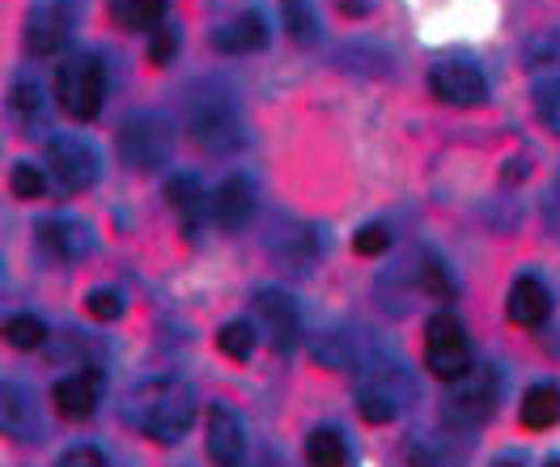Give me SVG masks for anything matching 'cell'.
Segmentation results:
<instances>
[{
	"instance_id": "1",
	"label": "cell",
	"mask_w": 560,
	"mask_h": 467,
	"mask_svg": "<svg viewBox=\"0 0 560 467\" xmlns=\"http://www.w3.org/2000/svg\"><path fill=\"white\" fill-rule=\"evenodd\" d=\"M132 421L158 442H178L196 421V396L178 378H149L132 392Z\"/></svg>"
},
{
	"instance_id": "2",
	"label": "cell",
	"mask_w": 560,
	"mask_h": 467,
	"mask_svg": "<svg viewBox=\"0 0 560 467\" xmlns=\"http://www.w3.org/2000/svg\"><path fill=\"white\" fill-rule=\"evenodd\" d=\"M187 132L191 141L200 144L212 157H225V153H238L246 144V119L243 107L221 94V90H209V94H196L191 107H187Z\"/></svg>"
},
{
	"instance_id": "3",
	"label": "cell",
	"mask_w": 560,
	"mask_h": 467,
	"mask_svg": "<svg viewBox=\"0 0 560 467\" xmlns=\"http://www.w3.org/2000/svg\"><path fill=\"white\" fill-rule=\"evenodd\" d=\"M171 153H175V128L166 115L140 110L119 124V157L132 171H158L171 162Z\"/></svg>"
},
{
	"instance_id": "4",
	"label": "cell",
	"mask_w": 560,
	"mask_h": 467,
	"mask_svg": "<svg viewBox=\"0 0 560 467\" xmlns=\"http://www.w3.org/2000/svg\"><path fill=\"white\" fill-rule=\"evenodd\" d=\"M56 98L72 119H98L106 98V69L98 56H72L56 72Z\"/></svg>"
},
{
	"instance_id": "5",
	"label": "cell",
	"mask_w": 560,
	"mask_h": 467,
	"mask_svg": "<svg viewBox=\"0 0 560 467\" xmlns=\"http://www.w3.org/2000/svg\"><path fill=\"white\" fill-rule=\"evenodd\" d=\"M497 392H501V378L492 365H471L463 378L451 383L446 392V421L458 425V430H476L492 417V404H497Z\"/></svg>"
},
{
	"instance_id": "6",
	"label": "cell",
	"mask_w": 560,
	"mask_h": 467,
	"mask_svg": "<svg viewBox=\"0 0 560 467\" xmlns=\"http://www.w3.org/2000/svg\"><path fill=\"white\" fill-rule=\"evenodd\" d=\"M424 370L442 383H455L471 370V345L455 315H433L424 324Z\"/></svg>"
},
{
	"instance_id": "7",
	"label": "cell",
	"mask_w": 560,
	"mask_h": 467,
	"mask_svg": "<svg viewBox=\"0 0 560 467\" xmlns=\"http://www.w3.org/2000/svg\"><path fill=\"white\" fill-rule=\"evenodd\" d=\"M77 17H81V4L77 0H43L31 9L26 17V51L31 56H56L69 47L72 31H77Z\"/></svg>"
},
{
	"instance_id": "8",
	"label": "cell",
	"mask_w": 560,
	"mask_h": 467,
	"mask_svg": "<svg viewBox=\"0 0 560 467\" xmlns=\"http://www.w3.org/2000/svg\"><path fill=\"white\" fill-rule=\"evenodd\" d=\"M429 90L446 107H480L489 103V81L471 60H442L429 72Z\"/></svg>"
},
{
	"instance_id": "9",
	"label": "cell",
	"mask_w": 560,
	"mask_h": 467,
	"mask_svg": "<svg viewBox=\"0 0 560 467\" xmlns=\"http://www.w3.org/2000/svg\"><path fill=\"white\" fill-rule=\"evenodd\" d=\"M47 162H51L56 179L65 183L69 191H85V187H94L98 175H103V157H98V149L85 141V137H51Z\"/></svg>"
},
{
	"instance_id": "10",
	"label": "cell",
	"mask_w": 560,
	"mask_h": 467,
	"mask_svg": "<svg viewBox=\"0 0 560 467\" xmlns=\"http://www.w3.org/2000/svg\"><path fill=\"white\" fill-rule=\"evenodd\" d=\"M205 451H209L212 467H238L246 459V425L230 404H212Z\"/></svg>"
},
{
	"instance_id": "11",
	"label": "cell",
	"mask_w": 560,
	"mask_h": 467,
	"mask_svg": "<svg viewBox=\"0 0 560 467\" xmlns=\"http://www.w3.org/2000/svg\"><path fill=\"white\" fill-rule=\"evenodd\" d=\"M255 311H259V319L268 324V340H272V349L277 353H289L293 345H298V336H302V319H298V302L284 293V289H259L255 293Z\"/></svg>"
},
{
	"instance_id": "12",
	"label": "cell",
	"mask_w": 560,
	"mask_h": 467,
	"mask_svg": "<svg viewBox=\"0 0 560 467\" xmlns=\"http://www.w3.org/2000/svg\"><path fill=\"white\" fill-rule=\"evenodd\" d=\"M98 399H103V374L98 370H77L69 378H60L56 392H51V404L65 421H90Z\"/></svg>"
},
{
	"instance_id": "13",
	"label": "cell",
	"mask_w": 560,
	"mask_h": 467,
	"mask_svg": "<svg viewBox=\"0 0 560 467\" xmlns=\"http://www.w3.org/2000/svg\"><path fill=\"white\" fill-rule=\"evenodd\" d=\"M209 213L221 230H243L246 221H250V213H255V183L246 179V175H230V179L212 191Z\"/></svg>"
},
{
	"instance_id": "14",
	"label": "cell",
	"mask_w": 560,
	"mask_h": 467,
	"mask_svg": "<svg viewBox=\"0 0 560 467\" xmlns=\"http://www.w3.org/2000/svg\"><path fill=\"white\" fill-rule=\"evenodd\" d=\"M212 47L225 51V56H246V51L268 47V22H264V13L246 9V13H238L234 22L217 26V31H212Z\"/></svg>"
},
{
	"instance_id": "15",
	"label": "cell",
	"mask_w": 560,
	"mask_h": 467,
	"mask_svg": "<svg viewBox=\"0 0 560 467\" xmlns=\"http://www.w3.org/2000/svg\"><path fill=\"white\" fill-rule=\"evenodd\" d=\"M38 243L60 259H81L94 247V234L85 221H72V217H56V221H43L38 225Z\"/></svg>"
},
{
	"instance_id": "16",
	"label": "cell",
	"mask_w": 560,
	"mask_h": 467,
	"mask_svg": "<svg viewBox=\"0 0 560 467\" xmlns=\"http://www.w3.org/2000/svg\"><path fill=\"white\" fill-rule=\"evenodd\" d=\"M505 311H510V319L518 327H539L552 315V293L544 289V281H535V277H518V281L510 285Z\"/></svg>"
},
{
	"instance_id": "17",
	"label": "cell",
	"mask_w": 560,
	"mask_h": 467,
	"mask_svg": "<svg viewBox=\"0 0 560 467\" xmlns=\"http://www.w3.org/2000/svg\"><path fill=\"white\" fill-rule=\"evenodd\" d=\"M4 433L18 442H35L38 437V404L22 383H4Z\"/></svg>"
},
{
	"instance_id": "18",
	"label": "cell",
	"mask_w": 560,
	"mask_h": 467,
	"mask_svg": "<svg viewBox=\"0 0 560 467\" xmlns=\"http://www.w3.org/2000/svg\"><path fill=\"white\" fill-rule=\"evenodd\" d=\"M399 392L390 387V378H374V383H365L361 392H357V408H361V417L370 421V425H390L395 417H399Z\"/></svg>"
},
{
	"instance_id": "19",
	"label": "cell",
	"mask_w": 560,
	"mask_h": 467,
	"mask_svg": "<svg viewBox=\"0 0 560 467\" xmlns=\"http://www.w3.org/2000/svg\"><path fill=\"white\" fill-rule=\"evenodd\" d=\"M526 430H552L560 425V387L552 383H539L523 396V408H518Z\"/></svg>"
},
{
	"instance_id": "20",
	"label": "cell",
	"mask_w": 560,
	"mask_h": 467,
	"mask_svg": "<svg viewBox=\"0 0 560 467\" xmlns=\"http://www.w3.org/2000/svg\"><path fill=\"white\" fill-rule=\"evenodd\" d=\"M166 200L175 205L178 217H187V230H196V221L209 213L212 196H205V187H200L196 175H175V179L166 183Z\"/></svg>"
},
{
	"instance_id": "21",
	"label": "cell",
	"mask_w": 560,
	"mask_h": 467,
	"mask_svg": "<svg viewBox=\"0 0 560 467\" xmlns=\"http://www.w3.org/2000/svg\"><path fill=\"white\" fill-rule=\"evenodd\" d=\"M110 17L124 31H153L166 17V0H110Z\"/></svg>"
},
{
	"instance_id": "22",
	"label": "cell",
	"mask_w": 560,
	"mask_h": 467,
	"mask_svg": "<svg viewBox=\"0 0 560 467\" xmlns=\"http://www.w3.org/2000/svg\"><path fill=\"white\" fill-rule=\"evenodd\" d=\"M306 464L311 467H349V446L336 430H315L306 437Z\"/></svg>"
},
{
	"instance_id": "23",
	"label": "cell",
	"mask_w": 560,
	"mask_h": 467,
	"mask_svg": "<svg viewBox=\"0 0 560 467\" xmlns=\"http://www.w3.org/2000/svg\"><path fill=\"white\" fill-rule=\"evenodd\" d=\"M280 17H284V31L298 43H315L318 38L315 0H280Z\"/></svg>"
},
{
	"instance_id": "24",
	"label": "cell",
	"mask_w": 560,
	"mask_h": 467,
	"mask_svg": "<svg viewBox=\"0 0 560 467\" xmlns=\"http://www.w3.org/2000/svg\"><path fill=\"white\" fill-rule=\"evenodd\" d=\"M535 115L560 132V72H544V77H535Z\"/></svg>"
},
{
	"instance_id": "25",
	"label": "cell",
	"mask_w": 560,
	"mask_h": 467,
	"mask_svg": "<svg viewBox=\"0 0 560 467\" xmlns=\"http://www.w3.org/2000/svg\"><path fill=\"white\" fill-rule=\"evenodd\" d=\"M217 349H221L230 361H250V353H255V327L246 324V319L225 324L221 331H217Z\"/></svg>"
},
{
	"instance_id": "26",
	"label": "cell",
	"mask_w": 560,
	"mask_h": 467,
	"mask_svg": "<svg viewBox=\"0 0 560 467\" xmlns=\"http://www.w3.org/2000/svg\"><path fill=\"white\" fill-rule=\"evenodd\" d=\"M85 311L98 319V324H115V319H124V293L110 285H98L85 293Z\"/></svg>"
},
{
	"instance_id": "27",
	"label": "cell",
	"mask_w": 560,
	"mask_h": 467,
	"mask_svg": "<svg viewBox=\"0 0 560 467\" xmlns=\"http://www.w3.org/2000/svg\"><path fill=\"white\" fill-rule=\"evenodd\" d=\"M4 340H9L13 349H38V345L47 340V327H43V319H35V315H13V319L4 324Z\"/></svg>"
},
{
	"instance_id": "28",
	"label": "cell",
	"mask_w": 560,
	"mask_h": 467,
	"mask_svg": "<svg viewBox=\"0 0 560 467\" xmlns=\"http://www.w3.org/2000/svg\"><path fill=\"white\" fill-rule=\"evenodd\" d=\"M315 358L323 361L327 370H349V361H352L349 336H340V331H323V336H315Z\"/></svg>"
},
{
	"instance_id": "29",
	"label": "cell",
	"mask_w": 560,
	"mask_h": 467,
	"mask_svg": "<svg viewBox=\"0 0 560 467\" xmlns=\"http://www.w3.org/2000/svg\"><path fill=\"white\" fill-rule=\"evenodd\" d=\"M9 187H13V196H18V200H38V196L47 191L43 166H35V162H18V166H13V175H9Z\"/></svg>"
},
{
	"instance_id": "30",
	"label": "cell",
	"mask_w": 560,
	"mask_h": 467,
	"mask_svg": "<svg viewBox=\"0 0 560 467\" xmlns=\"http://www.w3.org/2000/svg\"><path fill=\"white\" fill-rule=\"evenodd\" d=\"M386 247H390L386 225H365V230H357V238H352V252L357 255H383Z\"/></svg>"
},
{
	"instance_id": "31",
	"label": "cell",
	"mask_w": 560,
	"mask_h": 467,
	"mask_svg": "<svg viewBox=\"0 0 560 467\" xmlns=\"http://www.w3.org/2000/svg\"><path fill=\"white\" fill-rule=\"evenodd\" d=\"M420 281L433 289L438 297H451V293H455V277H451V268H446V264H438V259H429V264L420 268Z\"/></svg>"
},
{
	"instance_id": "32",
	"label": "cell",
	"mask_w": 560,
	"mask_h": 467,
	"mask_svg": "<svg viewBox=\"0 0 560 467\" xmlns=\"http://www.w3.org/2000/svg\"><path fill=\"white\" fill-rule=\"evenodd\" d=\"M13 110H22V115H38L43 110V90H38L35 81H18L13 85Z\"/></svg>"
},
{
	"instance_id": "33",
	"label": "cell",
	"mask_w": 560,
	"mask_h": 467,
	"mask_svg": "<svg viewBox=\"0 0 560 467\" xmlns=\"http://www.w3.org/2000/svg\"><path fill=\"white\" fill-rule=\"evenodd\" d=\"M56 467H106V459L98 446H72L56 459Z\"/></svg>"
},
{
	"instance_id": "34",
	"label": "cell",
	"mask_w": 560,
	"mask_h": 467,
	"mask_svg": "<svg viewBox=\"0 0 560 467\" xmlns=\"http://www.w3.org/2000/svg\"><path fill=\"white\" fill-rule=\"evenodd\" d=\"M178 51V31L175 26H162L158 35H153V47H149V56H153V65H171V56Z\"/></svg>"
},
{
	"instance_id": "35",
	"label": "cell",
	"mask_w": 560,
	"mask_h": 467,
	"mask_svg": "<svg viewBox=\"0 0 560 467\" xmlns=\"http://www.w3.org/2000/svg\"><path fill=\"white\" fill-rule=\"evenodd\" d=\"M336 9L345 17H365V13H374V0H336Z\"/></svg>"
},
{
	"instance_id": "36",
	"label": "cell",
	"mask_w": 560,
	"mask_h": 467,
	"mask_svg": "<svg viewBox=\"0 0 560 467\" xmlns=\"http://www.w3.org/2000/svg\"><path fill=\"white\" fill-rule=\"evenodd\" d=\"M489 467H526L523 455H501V459H492Z\"/></svg>"
},
{
	"instance_id": "37",
	"label": "cell",
	"mask_w": 560,
	"mask_h": 467,
	"mask_svg": "<svg viewBox=\"0 0 560 467\" xmlns=\"http://www.w3.org/2000/svg\"><path fill=\"white\" fill-rule=\"evenodd\" d=\"M548 467H560V459H552V464H548Z\"/></svg>"
}]
</instances>
